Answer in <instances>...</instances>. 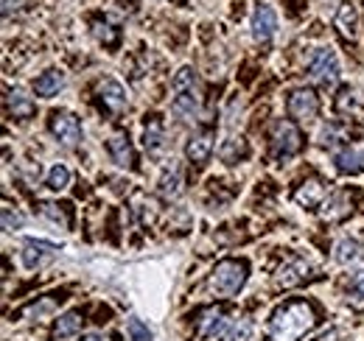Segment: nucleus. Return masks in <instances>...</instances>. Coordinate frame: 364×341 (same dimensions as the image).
<instances>
[{
	"mask_svg": "<svg viewBox=\"0 0 364 341\" xmlns=\"http://www.w3.org/2000/svg\"><path fill=\"white\" fill-rule=\"evenodd\" d=\"M317 328V310L306 299H289L269 316V339L272 341H300Z\"/></svg>",
	"mask_w": 364,
	"mask_h": 341,
	"instance_id": "obj_1",
	"label": "nucleus"
},
{
	"mask_svg": "<svg viewBox=\"0 0 364 341\" xmlns=\"http://www.w3.org/2000/svg\"><path fill=\"white\" fill-rule=\"evenodd\" d=\"M247 263L244 260H222V263H216V269L210 271V277H208V288L216 294V297H235L241 288H244V283H247Z\"/></svg>",
	"mask_w": 364,
	"mask_h": 341,
	"instance_id": "obj_2",
	"label": "nucleus"
},
{
	"mask_svg": "<svg viewBox=\"0 0 364 341\" xmlns=\"http://www.w3.org/2000/svg\"><path fill=\"white\" fill-rule=\"evenodd\" d=\"M174 112L182 121H193L199 115V90H196V76L191 67H180V73L174 76Z\"/></svg>",
	"mask_w": 364,
	"mask_h": 341,
	"instance_id": "obj_3",
	"label": "nucleus"
},
{
	"mask_svg": "<svg viewBox=\"0 0 364 341\" xmlns=\"http://www.w3.org/2000/svg\"><path fill=\"white\" fill-rule=\"evenodd\" d=\"M303 148V134L291 121H274L272 124V157L289 160Z\"/></svg>",
	"mask_w": 364,
	"mask_h": 341,
	"instance_id": "obj_4",
	"label": "nucleus"
},
{
	"mask_svg": "<svg viewBox=\"0 0 364 341\" xmlns=\"http://www.w3.org/2000/svg\"><path fill=\"white\" fill-rule=\"evenodd\" d=\"M309 76L322 87H333L339 82V59L331 48H314L309 59Z\"/></svg>",
	"mask_w": 364,
	"mask_h": 341,
	"instance_id": "obj_5",
	"label": "nucleus"
},
{
	"mask_svg": "<svg viewBox=\"0 0 364 341\" xmlns=\"http://www.w3.org/2000/svg\"><path fill=\"white\" fill-rule=\"evenodd\" d=\"M286 109H289V115H291L294 121H300V124H311L319 112L317 92L309 90V87L294 90V92L289 95V101H286Z\"/></svg>",
	"mask_w": 364,
	"mask_h": 341,
	"instance_id": "obj_6",
	"label": "nucleus"
},
{
	"mask_svg": "<svg viewBox=\"0 0 364 341\" xmlns=\"http://www.w3.org/2000/svg\"><path fill=\"white\" fill-rule=\"evenodd\" d=\"M50 131H53V137H56L62 146H68V148H73V146L82 140V124H79V118H76L73 112H65V109H56V112L50 115Z\"/></svg>",
	"mask_w": 364,
	"mask_h": 341,
	"instance_id": "obj_7",
	"label": "nucleus"
},
{
	"mask_svg": "<svg viewBox=\"0 0 364 341\" xmlns=\"http://www.w3.org/2000/svg\"><path fill=\"white\" fill-rule=\"evenodd\" d=\"M98 98H101V104H104V109L109 115H124L129 109L127 90L121 87V82H115V79H104L98 85Z\"/></svg>",
	"mask_w": 364,
	"mask_h": 341,
	"instance_id": "obj_8",
	"label": "nucleus"
},
{
	"mask_svg": "<svg viewBox=\"0 0 364 341\" xmlns=\"http://www.w3.org/2000/svg\"><path fill=\"white\" fill-rule=\"evenodd\" d=\"M225 325H228V310H225L222 305L205 308V310H199V316H196V333H199L202 339H213L216 333L225 330Z\"/></svg>",
	"mask_w": 364,
	"mask_h": 341,
	"instance_id": "obj_9",
	"label": "nucleus"
},
{
	"mask_svg": "<svg viewBox=\"0 0 364 341\" xmlns=\"http://www.w3.org/2000/svg\"><path fill=\"white\" fill-rule=\"evenodd\" d=\"M216 137H213V131L210 129H202V131H196L191 140H188V146H185V157L193 163V166H205L208 160H210V154H213V143Z\"/></svg>",
	"mask_w": 364,
	"mask_h": 341,
	"instance_id": "obj_10",
	"label": "nucleus"
},
{
	"mask_svg": "<svg viewBox=\"0 0 364 341\" xmlns=\"http://www.w3.org/2000/svg\"><path fill=\"white\" fill-rule=\"evenodd\" d=\"M107 151H109V157L115 160L118 168H127V170L135 168V163H137L135 148H132V143H129L127 134H112V137L107 140Z\"/></svg>",
	"mask_w": 364,
	"mask_h": 341,
	"instance_id": "obj_11",
	"label": "nucleus"
},
{
	"mask_svg": "<svg viewBox=\"0 0 364 341\" xmlns=\"http://www.w3.org/2000/svg\"><path fill=\"white\" fill-rule=\"evenodd\" d=\"M277 31V14H274L269 6H258L252 11V37L258 43H269Z\"/></svg>",
	"mask_w": 364,
	"mask_h": 341,
	"instance_id": "obj_12",
	"label": "nucleus"
},
{
	"mask_svg": "<svg viewBox=\"0 0 364 341\" xmlns=\"http://www.w3.org/2000/svg\"><path fill=\"white\" fill-rule=\"evenodd\" d=\"M325 196H328V188H325V182L322 179H306L297 190H294V199H297V205H303V207H322L325 205Z\"/></svg>",
	"mask_w": 364,
	"mask_h": 341,
	"instance_id": "obj_13",
	"label": "nucleus"
},
{
	"mask_svg": "<svg viewBox=\"0 0 364 341\" xmlns=\"http://www.w3.org/2000/svg\"><path fill=\"white\" fill-rule=\"evenodd\" d=\"M309 271H311V266H309L306 260L294 257V260H289V263L280 266V271L274 274V280H277V286H283V288H294V286H300V283L309 277Z\"/></svg>",
	"mask_w": 364,
	"mask_h": 341,
	"instance_id": "obj_14",
	"label": "nucleus"
},
{
	"mask_svg": "<svg viewBox=\"0 0 364 341\" xmlns=\"http://www.w3.org/2000/svg\"><path fill=\"white\" fill-rule=\"evenodd\" d=\"M62 299H65V297L56 299L53 294H50V297L34 299V302H28L26 308H20V310L14 313V319H37V322H40V319H48V316H50V313L59 308V302H62Z\"/></svg>",
	"mask_w": 364,
	"mask_h": 341,
	"instance_id": "obj_15",
	"label": "nucleus"
},
{
	"mask_svg": "<svg viewBox=\"0 0 364 341\" xmlns=\"http://www.w3.org/2000/svg\"><path fill=\"white\" fill-rule=\"evenodd\" d=\"M82 322H85L82 310H68V313H62V316L56 319V325H53V341L73 339V336L82 330Z\"/></svg>",
	"mask_w": 364,
	"mask_h": 341,
	"instance_id": "obj_16",
	"label": "nucleus"
},
{
	"mask_svg": "<svg viewBox=\"0 0 364 341\" xmlns=\"http://www.w3.org/2000/svg\"><path fill=\"white\" fill-rule=\"evenodd\" d=\"M6 109H9V115L11 118H17V121H28L31 115H34V101L28 98V95H23L20 90H9L6 92Z\"/></svg>",
	"mask_w": 364,
	"mask_h": 341,
	"instance_id": "obj_17",
	"label": "nucleus"
},
{
	"mask_svg": "<svg viewBox=\"0 0 364 341\" xmlns=\"http://www.w3.org/2000/svg\"><path fill=\"white\" fill-rule=\"evenodd\" d=\"M336 28H339L345 37L356 40V28H359V9H356L353 3H342V6H339V11H336Z\"/></svg>",
	"mask_w": 364,
	"mask_h": 341,
	"instance_id": "obj_18",
	"label": "nucleus"
},
{
	"mask_svg": "<svg viewBox=\"0 0 364 341\" xmlns=\"http://www.w3.org/2000/svg\"><path fill=\"white\" fill-rule=\"evenodd\" d=\"M333 257H336V263H342V266L362 263L364 260V244L353 241V238H342V241L336 244V249H333Z\"/></svg>",
	"mask_w": 364,
	"mask_h": 341,
	"instance_id": "obj_19",
	"label": "nucleus"
},
{
	"mask_svg": "<svg viewBox=\"0 0 364 341\" xmlns=\"http://www.w3.org/2000/svg\"><path fill=\"white\" fill-rule=\"evenodd\" d=\"M333 163H336V170L339 173H362L364 168V154L362 151H356V148H342V151H336V157H333Z\"/></svg>",
	"mask_w": 364,
	"mask_h": 341,
	"instance_id": "obj_20",
	"label": "nucleus"
},
{
	"mask_svg": "<svg viewBox=\"0 0 364 341\" xmlns=\"http://www.w3.org/2000/svg\"><path fill=\"white\" fill-rule=\"evenodd\" d=\"M160 193L166 199H177L182 193V173L177 163H171L168 168L163 170V176H160Z\"/></svg>",
	"mask_w": 364,
	"mask_h": 341,
	"instance_id": "obj_21",
	"label": "nucleus"
},
{
	"mask_svg": "<svg viewBox=\"0 0 364 341\" xmlns=\"http://www.w3.org/2000/svg\"><path fill=\"white\" fill-rule=\"evenodd\" d=\"M62 87H65V76H62L59 70H48V73H43V76L34 82V92H37L40 98H53Z\"/></svg>",
	"mask_w": 364,
	"mask_h": 341,
	"instance_id": "obj_22",
	"label": "nucleus"
},
{
	"mask_svg": "<svg viewBox=\"0 0 364 341\" xmlns=\"http://www.w3.org/2000/svg\"><path fill=\"white\" fill-rule=\"evenodd\" d=\"M92 34H95V40H98V43H104L107 48H115V45L121 43V31H118L107 17L92 20Z\"/></svg>",
	"mask_w": 364,
	"mask_h": 341,
	"instance_id": "obj_23",
	"label": "nucleus"
},
{
	"mask_svg": "<svg viewBox=\"0 0 364 341\" xmlns=\"http://www.w3.org/2000/svg\"><path fill=\"white\" fill-rule=\"evenodd\" d=\"M143 146L149 148V154H160V151L166 148V134H163V126H160V121H157V118L146 124V134H143Z\"/></svg>",
	"mask_w": 364,
	"mask_h": 341,
	"instance_id": "obj_24",
	"label": "nucleus"
},
{
	"mask_svg": "<svg viewBox=\"0 0 364 341\" xmlns=\"http://www.w3.org/2000/svg\"><path fill=\"white\" fill-rule=\"evenodd\" d=\"M43 252H56V247L46 244V241H28L26 249H23V266L26 269H37L43 263Z\"/></svg>",
	"mask_w": 364,
	"mask_h": 341,
	"instance_id": "obj_25",
	"label": "nucleus"
},
{
	"mask_svg": "<svg viewBox=\"0 0 364 341\" xmlns=\"http://www.w3.org/2000/svg\"><path fill=\"white\" fill-rule=\"evenodd\" d=\"M348 213H350V202H348L345 193H336V196H331L322 205V218H328V221H339V218H345Z\"/></svg>",
	"mask_w": 364,
	"mask_h": 341,
	"instance_id": "obj_26",
	"label": "nucleus"
},
{
	"mask_svg": "<svg viewBox=\"0 0 364 341\" xmlns=\"http://www.w3.org/2000/svg\"><path fill=\"white\" fill-rule=\"evenodd\" d=\"M40 213L46 215L48 221H53L56 227H62V229H68V227H70V207H68V205L43 202V205H40Z\"/></svg>",
	"mask_w": 364,
	"mask_h": 341,
	"instance_id": "obj_27",
	"label": "nucleus"
},
{
	"mask_svg": "<svg viewBox=\"0 0 364 341\" xmlns=\"http://www.w3.org/2000/svg\"><path fill=\"white\" fill-rule=\"evenodd\" d=\"M222 160L225 163H238V160H244L247 157V143H244V137H230V140H225V146H222Z\"/></svg>",
	"mask_w": 364,
	"mask_h": 341,
	"instance_id": "obj_28",
	"label": "nucleus"
},
{
	"mask_svg": "<svg viewBox=\"0 0 364 341\" xmlns=\"http://www.w3.org/2000/svg\"><path fill=\"white\" fill-rule=\"evenodd\" d=\"M3 229H9V232H14V229H23V224H26V215L20 213L17 207H11V205H3Z\"/></svg>",
	"mask_w": 364,
	"mask_h": 341,
	"instance_id": "obj_29",
	"label": "nucleus"
},
{
	"mask_svg": "<svg viewBox=\"0 0 364 341\" xmlns=\"http://www.w3.org/2000/svg\"><path fill=\"white\" fill-rule=\"evenodd\" d=\"M68 182H70V170L65 168V166H53L50 168V173H48V188L50 190H65Z\"/></svg>",
	"mask_w": 364,
	"mask_h": 341,
	"instance_id": "obj_30",
	"label": "nucleus"
},
{
	"mask_svg": "<svg viewBox=\"0 0 364 341\" xmlns=\"http://www.w3.org/2000/svg\"><path fill=\"white\" fill-rule=\"evenodd\" d=\"M250 333H252V322L250 319H238L225 333V341H250Z\"/></svg>",
	"mask_w": 364,
	"mask_h": 341,
	"instance_id": "obj_31",
	"label": "nucleus"
},
{
	"mask_svg": "<svg viewBox=\"0 0 364 341\" xmlns=\"http://www.w3.org/2000/svg\"><path fill=\"white\" fill-rule=\"evenodd\" d=\"M127 333H129V339L132 341H151V330H149L140 319H135V316L127 322Z\"/></svg>",
	"mask_w": 364,
	"mask_h": 341,
	"instance_id": "obj_32",
	"label": "nucleus"
},
{
	"mask_svg": "<svg viewBox=\"0 0 364 341\" xmlns=\"http://www.w3.org/2000/svg\"><path fill=\"white\" fill-rule=\"evenodd\" d=\"M350 305H353V308H364V271L353 274V283H350Z\"/></svg>",
	"mask_w": 364,
	"mask_h": 341,
	"instance_id": "obj_33",
	"label": "nucleus"
},
{
	"mask_svg": "<svg viewBox=\"0 0 364 341\" xmlns=\"http://www.w3.org/2000/svg\"><path fill=\"white\" fill-rule=\"evenodd\" d=\"M339 137H342V129L333 126V124H328V126L322 129V134H319V140H322V146H328V148H333L336 143H339Z\"/></svg>",
	"mask_w": 364,
	"mask_h": 341,
	"instance_id": "obj_34",
	"label": "nucleus"
},
{
	"mask_svg": "<svg viewBox=\"0 0 364 341\" xmlns=\"http://www.w3.org/2000/svg\"><path fill=\"white\" fill-rule=\"evenodd\" d=\"M82 341H109V336H101V333H87Z\"/></svg>",
	"mask_w": 364,
	"mask_h": 341,
	"instance_id": "obj_35",
	"label": "nucleus"
}]
</instances>
